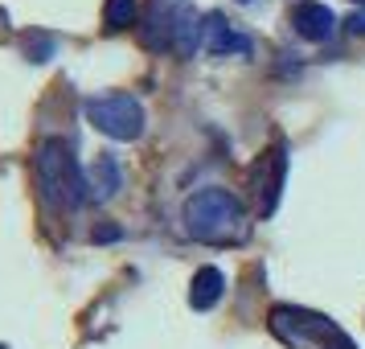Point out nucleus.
Listing matches in <instances>:
<instances>
[{
  "label": "nucleus",
  "instance_id": "1",
  "mask_svg": "<svg viewBox=\"0 0 365 349\" xmlns=\"http://www.w3.org/2000/svg\"><path fill=\"white\" fill-rule=\"evenodd\" d=\"M185 231L193 234L197 243L226 247V243H242L247 238L250 222H247L242 201L234 198L230 189L210 185V189H197L193 198L185 201Z\"/></svg>",
  "mask_w": 365,
  "mask_h": 349
},
{
  "label": "nucleus",
  "instance_id": "2",
  "mask_svg": "<svg viewBox=\"0 0 365 349\" xmlns=\"http://www.w3.org/2000/svg\"><path fill=\"white\" fill-rule=\"evenodd\" d=\"M34 181H37V189H41L46 206L78 210V206L91 198V181L83 177V168L74 161L70 144H62V140H41V144H37Z\"/></svg>",
  "mask_w": 365,
  "mask_h": 349
},
{
  "label": "nucleus",
  "instance_id": "3",
  "mask_svg": "<svg viewBox=\"0 0 365 349\" xmlns=\"http://www.w3.org/2000/svg\"><path fill=\"white\" fill-rule=\"evenodd\" d=\"M267 325H271V333L287 349H357L336 320H329V316H320V313H308V308L275 304Z\"/></svg>",
  "mask_w": 365,
  "mask_h": 349
},
{
  "label": "nucleus",
  "instance_id": "4",
  "mask_svg": "<svg viewBox=\"0 0 365 349\" xmlns=\"http://www.w3.org/2000/svg\"><path fill=\"white\" fill-rule=\"evenodd\" d=\"M86 119L111 140H140L144 132V107L135 95H95L86 99Z\"/></svg>",
  "mask_w": 365,
  "mask_h": 349
},
{
  "label": "nucleus",
  "instance_id": "5",
  "mask_svg": "<svg viewBox=\"0 0 365 349\" xmlns=\"http://www.w3.org/2000/svg\"><path fill=\"white\" fill-rule=\"evenodd\" d=\"M283 181H287V148H283V144H271V148L255 161V168H250V193H255L259 218H271L279 210Z\"/></svg>",
  "mask_w": 365,
  "mask_h": 349
},
{
  "label": "nucleus",
  "instance_id": "6",
  "mask_svg": "<svg viewBox=\"0 0 365 349\" xmlns=\"http://www.w3.org/2000/svg\"><path fill=\"white\" fill-rule=\"evenodd\" d=\"M287 21H292V29H296L304 41H329L332 29H336L332 9L329 4H316V0H299V4H292Z\"/></svg>",
  "mask_w": 365,
  "mask_h": 349
},
{
  "label": "nucleus",
  "instance_id": "7",
  "mask_svg": "<svg viewBox=\"0 0 365 349\" xmlns=\"http://www.w3.org/2000/svg\"><path fill=\"white\" fill-rule=\"evenodd\" d=\"M201 29H205V50L217 54V58H222V54H247L250 50L247 37H238L230 21H222L217 13H214V17H205V25H201Z\"/></svg>",
  "mask_w": 365,
  "mask_h": 349
},
{
  "label": "nucleus",
  "instance_id": "8",
  "mask_svg": "<svg viewBox=\"0 0 365 349\" xmlns=\"http://www.w3.org/2000/svg\"><path fill=\"white\" fill-rule=\"evenodd\" d=\"M222 292H226V275L217 267H201L197 275H193V288H189V304L205 313V308H214L217 300H222Z\"/></svg>",
  "mask_w": 365,
  "mask_h": 349
},
{
  "label": "nucleus",
  "instance_id": "9",
  "mask_svg": "<svg viewBox=\"0 0 365 349\" xmlns=\"http://www.w3.org/2000/svg\"><path fill=\"white\" fill-rule=\"evenodd\" d=\"M119 189V165H115V156H99L95 161V181H91V193L95 198H111Z\"/></svg>",
  "mask_w": 365,
  "mask_h": 349
},
{
  "label": "nucleus",
  "instance_id": "10",
  "mask_svg": "<svg viewBox=\"0 0 365 349\" xmlns=\"http://www.w3.org/2000/svg\"><path fill=\"white\" fill-rule=\"evenodd\" d=\"M132 21H135V0H107V4H103V29L119 34V29H128Z\"/></svg>",
  "mask_w": 365,
  "mask_h": 349
},
{
  "label": "nucleus",
  "instance_id": "11",
  "mask_svg": "<svg viewBox=\"0 0 365 349\" xmlns=\"http://www.w3.org/2000/svg\"><path fill=\"white\" fill-rule=\"evenodd\" d=\"M25 54H29L34 62H46V58L53 54V41H50V37H41V34L25 37Z\"/></svg>",
  "mask_w": 365,
  "mask_h": 349
},
{
  "label": "nucleus",
  "instance_id": "12",
  "mask_svg": "<svg viewBox=\"0 0 365 349\" xmlns=\"http://www.w3.org/2000/svg\"><path fill=\"white\" fill-rule=\"evenodd\" d=\"M349 34H361L365 37V9H357V13L349 17Z\"/></svg>",
  "mask_w": 365,
  "mask_h": 349
},
{
  "label": "nucleus",
  "instance_id": "13",
  "mask_svg": "<svg viewBox=\"0 0 365 349\" xmlns=\"http://www.w3.org/2000/svg\"><path fill=\"white\" fill-rule=\"evenodd\" d=\"M357 4H361V9H365V0H357Z\"/></svg>",
  "mask_w": 365,
  "mask_h": 349
},
{
  "label": "nucleus",
  "instance_id": "14",
  "mask_svg": "<svg viewBox=\"0 0 365 349\" xmlns=\"http://www.w3.org/2000/svg\"><path fill=\"white\" fill-rule=\"evenodd\" d=\"M0 349H9V345H0Z\"/></svg>",
  "mask_w": 365,
  "mask_h": 349
},
{
  "label": "nucleus",
  "instance_id": "15",
  "mask_svg": "<svg viewBox=\"0 0 365 349\" xmlns=\"http://www.w3.org/2000/svg\"><path fill=\"white\" fill-rule=\"evenodd\" d=\"M242 4H247V0H242Z\"/></svg>",
  "mask_w": 365,
  "mask_h": 349
}]
</instances>
